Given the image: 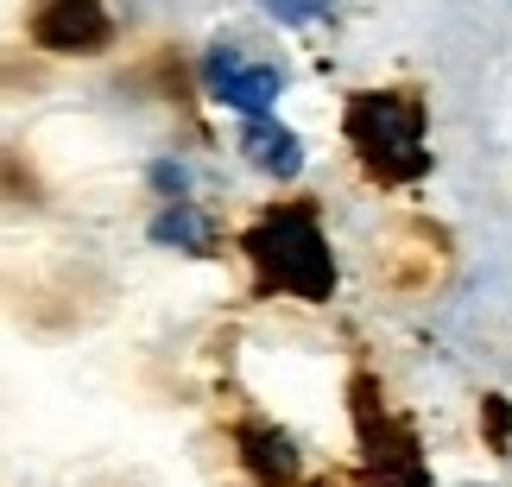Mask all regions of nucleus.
<instances>
[{
  "label": "nucleus",
  "mask_w": 512,
  "mask_h": 487,
  "mask_svg": "<svg viewBox=\"0 0 512 487\" xmlns=\"http://www.w3.org/2000/svg\"><path fill=\"white\" fill-rule=\"evenodd\" d=\"M342 140L373 184H418L430 171V108L418 89H361L342 108Z\"/></svg>",
  "instance_id": "f257e3e1"
},
{
  "label": "nucleus",
  "mask_w": 512,
  "mask_h": 487,
  "mask_svg": "<svg viewBox=\"0 0 512 487\" xmlns=\"http://www.w3.org/2000/svg\"><path fill=\"white\" fill-rule=\"evenodd\" d=\"M241 253L253 260L260 291H285L298 304L336 298V253H329V235L310 203H272L241 235Z\"/></svg>",
  "instance_id": "f03ea898"
},
{
  "label": "nucleus",
  "mask_w": 512,
  "mask_h": 487,
  "mask_svg": "<svg viewBox=\"0 0 512 487\" xmlns=\"http://www.w3.org/2000/svg\"><path fill=\"white\" fill-rule=\"evenodd\" d=\"M203 95L222 102V108H234L241 121L272 114V102L285 95V64L279 57H260L247 38H215V45L203 51Z\"/></svg>",
  "instance_id": "7ed1b4c3"
},
{
  "label": "nucleus",
  "mask_w": 512,
  "mask_h": 487,
  "mask_svg": "<svg viewBox=\"0 0 512 487\" xmlns=\"http://www.w3.org/2000/svg\"><path fill=\"white\" fill-rule=\"evenodd\" d=\"M26 38L51 57H102L114 38V13L108 0H32Z\"/></svg>",
  "instance_id": "20e7f679"
},
{
  "label": "nucleus",
  "mask_w": 512,
  "mask_h": 487,
  "mask_svg": "<svg viewBox=\"0 0 512 487\" xmlns=\"http://www.w3.org/2000/svg\"><path fill=\"white\" fill-rule=\"evenodd\" d=\"M241 159L260 171V178L291 184L304 171V140L285 121H272V114H253V121H241Z\"/></svg>",
  "instance_id": "39448f33"
},
{
  "label": "nucleus",
  "mask_w": 512,
  "mask_h": 487,
  "mask_svg": "<svg viewBox=\"0 0 512 487\" xmlns=\"http://www.w3.org/2000/svg\"><path fill=\"white\" fill-rule=\"evenodd\" d=\"M241 462H247V475L260 487H291L304 475L298 443H291L285 431H272V424H241Z\"/></svg>",
  "instance_id": "423d86ee"
},
{
  "label": "nucleus",
  "mask_w": 512,
  "mask_h": 487,
  "mask_svg": "<svg viewBox=\"0 0 512 487\" xmlns=\"http://www.w3.org/2000/svg\"><path fill=\"white\" fill-rule=\"evenodd\" d=\"M146 241H152V247H177V253H190V260H203V253L215 247V228H209L203 209L184 197V203H165L159 216H152Z\"/></svg>",
  "instance_id": "0eeeda50"
},
{
  "label": "nucleus",
  "mask_w": 512,
  "mask_h": 487,
  "mask_svg": "<svg viewBox=\"0 0 512 487\" xmlns=\"http://www.w3.org/2000/svg\"><path fill=\"white\" fill-rule=\"evenodd\" d=\"M146 178H152V190H159L165 203H184V197H190V171L177 165V159H152Z\"/></svg>",
  "instance_id": "6e6552de"
},
{
  "label": "nucleus",
  "mask_w": 512,
  "mask_h": 487,
  "mask_svg": "<svg viewBox=\"0 0 512 487\" xmlns=\"http://www.w3.org/2000/svg\"><path fill=\"white\" fill-rule=\"evenodd\" d=\"M260 7L279 19V26H310V19H323L336 0H260Z\"/></svg>",
  "instance_id": "1a4fd4ad"
}]
</instances>
